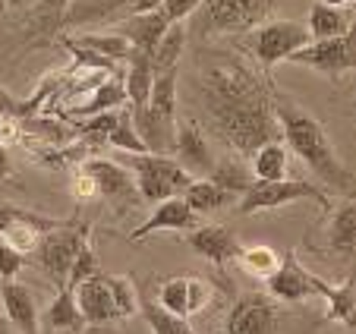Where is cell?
<instances>
[{
    "instance_id": "5",
    "label": "cell",
    "mask_w": 356,
    "mask_h": 334,
    "mask_svg": "<svg viewBox=\"0 0 356 334\" xmlns=\"http://www.w3.org/2000/svg\"><path fill=\"white\" fill-rule=\"evenodd\" d=\"M316 202L322 212H331V199L322 186L309 180H256V186L249 189L236 205V214H256V212H271V208H284L290 202Z\"/></svg>"
},
{
    "instance_id": "42",
    "label": "cell",
    "mask_w": 356,
    "mask_h": 334,
    "mask_svg": "<svg viewBox=\"0 0 356 334\" xmlns=\"http://www.w3.org/2000/svg\"><path fill=\"white\" fill-rule=\"evenodd\" d=\"M0 114H10V117H22V114H29V107L22 104V101H16L13 95L7 92V88L0 86Z\"/></svg>"
},
{
    "instance_id": "31",
    "label": "cell",
    "mask_w": 356,
    "mask_h": 334,
    "mask_svg": "<svg viewBox=\"0 0 356 334\" xmlns=\"http://www.w3.org/2000/svg\"><path fill=\"white\" fill-rule=\"evenodd\" d=\"M211 180H215L221 189H227L234 199H243L249 189L256 186V174H252V170H246L240 161H230V158L227 161H218L215 170H211Z\"/></svg>"
},
{
    "instance_id": "14",
    "label": "cell",
    "mask_w": 356,
    "mask_h": 334,
    "mask_svg": "<svg viewBox=\"0 0 356 334\" xmlns=\"http://www.w3.org/2000/svg\"><path fill=\"white\" fill-rule=\"evenodd\" d=\"M76 303H79V312H82V319H86V325H92V328L111 325V321L120 319L114 290H111V281L104 271L76 287Z\"/></svg>"
},
{
    "instance_id": "9",
    "label": "cell",
    "mask_w": 356,
    "mask_h": 334,
    "mask_svg": "<svg viewBox=\"0 0 356 334\" xmlns=\"http://www.w3.org/2000/svg\"><path fill=\"white\" fill-rule=\"evenodd\" d=\"M82 167L95 177L98 196L108 202L114 212H129V208L142 205L139 183H136L133 170H129L127 164L111 161V158H88V161H82Z\"/></svg>"
},
{
    "instance_id": "32",
    "label": "cell",
    "mask_w": 356,
    "mask_h": 334,
    "mask_svg": "<svg viewBox=\"0 0 356 334\" xmlns=\"http://www.w3.org/2000/svg\"><path fill=\"white\" fill-rule=\"evenodd\" d=\"M142 319L152 328V334H195L189 319L168 312V309L155 300H142Z\"/></svg>"
},
{
    "instance_id": "43",
    "label": "cell",
    "mask_w": 356,
    "mask_h": 334,
    "mask_svg": "<svg viewBox=\"0 0 356 334\" xmlns=\"http://www.w3.org/2000/svg\"><path fill=\"white\" fill-rule=\"evenodd\" d=\"M13 164H10V154H7V145H0V177H10Z\"/></svg>"
},
{
    "instance_id": "37",
    "label": "cell",
    "mask_w": 356,
    "mask_h": 334,
    "mask_svg": "<svg viewBox=\"0 0 356 334\" xmlns=\"http://www.w3.org/2000/svg\"><path fill=\"white\" fill-rule=\"evenodd\" d=\"M117 123H120V114H114V111H101V114H95L92 120L86 123L82 139H86L88 145H104V142H111V133L117 129Z\"/></svg>"
},
{
    "instance_id": "3",
    "label": "cell",
    "mask_w": 356,
    "mask_h": 334,
    "mask_svg": "<svg viewBox=\"0 0 356 334\" xmlns=\"http://www.w3.org/2000/svg\"><path fill=\"white\" fill-rule=\"evenodd\" d=\"M120 164H127L133 170L136 183H139L142 202H158L174 199V196H183L189 189V183L195 180L186 167L180 164L177 158H168V154H123Z\"/></svg>"
},
{
    "instance_id": "40",
    "label": "cell",
    "mask_w": 356,
    "mask_h": 334,
    "mask_svg": "<svg viewBox=\"0 0 356 334\" xmlns=\"http://www.w3.org/2000/svg\"><path fill=\"white\" fill-rule=\"evenodd\" d=\"M22 265H26V253L13 249L7 240H0V278H3V281H13L16 274L22 271Z\"/></svg>"
},
{
    "instance_id": "35",
    "label": "cell",
    "mask_w": 356,
    "mask_h": 334,
    "mask_svg": "<svg viewBox=\"0 0 356 334\" xmlns=\"http://www.w3.org/2000/svg\"><path fill=\"white\" fill-rule=\"evenodd\" d=\"M111 290H114L117 309H120V319H129V315L142 312V300L133 287V278H123V274H108Z\"/></svg>"
},
{
    "instance_id": "26",
    "label": "cell",
    "mask_w": 356,
    "mask_h": 334,
    "mask_svg": "<svg viewBox=\"0 0 356 334\" xmlns=\"http://www.w3.org/2000/svg\"><path fill=\"white\" fill-rule=\"evenodd\" d=\"M177 86H180V67L168 70L155 79V88H152V101H148V111L155 117H161L164 123L177 127Z\"/></svg>"
},
{
    "instance_id": "46",
    "label": "cell",
    "mask_w": 356,
    "mask_h": 334,
    "mask_svg": "<svg viewBox=\"0 0 356 334\" xmlns=\"http://www.w3.org/2000/svg\"><path fill=\"white\" fill-rule=\"evenodd\" d=\"M10 331H13V321L0 315V334H10Z\"/></svg>"
},
{
    "instance_id": "22",
    "label": "cell",
    "mask_w": 356,
    "mask_h": 334,
    "mask_svg": "<svg viewBox=\"0 0 356 334\" xmlns=\"http://www.w3.org/2000/svg\"><path fill=\"white\" fill-rule=\"evenodd\" d=\"M318 296L328 303L325 321H337V325H343V328H356V271L350 274L341 287H331L328 281H322Z\"/></svg>"
},
{
    "instance_id": "38",
    "label": "cell",
    "mask_w": 356,
    "mask_h": 334,
    "mask_svg": "<svg viewBox=\"0 0 356 334\" xmlns=\"http://www.w3.org/2000/svg\"><path fill=\"white\" fill-rule=\"evenodd\" d=\"M95 274H101V268H98V255H95V249L86 243V246H82V253L76 255L73 268H70V278H67V284H73V287H79L82 281H88V278H95Z\"/></svg>"
},
{
    "instance_id": "34",
    "label": "cell",
    "mask_w": 356,
    "mask_h": 334,
    "mask_svg": "<svg viewBox=\"0 0 356 334\" xmlns=\"http://www.w3.org/2000/svg\"><path fill=\"white\" fill-rule=\"evenodd\" d=\"M111 148H117V152H127V154H145L148 145L145 139L139 136V129H136L133 123V114H120V123H117V129L111 133Z\"/></svg>"
},
{
    "instance_id": "41",
    "label": "cell",
    "mask_w": 356,
    "mask_h": 334,
    "mask_svg": "<svg viewBox=\"0 0 356 334\" xmlns=\"http://www.w3.org/2000/svg\"><path fill=\"white\" fill-rule=\"evenodd\" d=\"M199 7L202 0H161V10L168 13L170 22H186L189 16H195Z\"/></svg>"
},
{
    "instance_id": "20",
    "label": "cell",
    "mask_w": 356,
    "mask_h": 334,
    "mask_svg": "<svg viewBox=\"0 0 356 334\" xmlns=\"http://www.w3.org/2000/svg\"><path fill=\"white\" fill-rule=\"evenodd\" d=\"M129 70L127 76H123V86H127V101H129V114H139V111H145L148 101H152V88H155V67H152V57H148L145 51H139V47H133V54H129Z\"/></svg>"
},
{
    "instance_id": "6",
    "label": "cell",
    "mask_w": 356,
    "mask_h": 334,
    "mask_svg": "<svg viewBox=\"0 0 356 334\" xmlns=\"http://www.w3.org/2000/svg\"><path fill=\"white\" fill-rule=\"evenodd\" d=\"M88 224H63V228L57 230H47L44 237H41L38 249H35V259H38L41 271L51 278V281L57 284V290L67 284L70 278V268H73L76 255L82 253V246L88 243Z\"/></svg>"
},
{
    "instance_id": "11",
    "label": "cell",
    "mask_w": 356,
    "mask_h": 334,
    "mask_svg": "<svg viewBox=\"0 0 356 334\" xmlns=\"http://www.w3.org/2000/svg\"><path fill=\"white\" fill-rule=\"evenodd\" d=\"M281 315L271 296L265 294H246L230 306L224 334H277Z\"/></svg>"
},
{
    "instance_id": "21",
    "label": "cell",
    "mask_w": 356,
    "mask_h": 334,
    "mask_svg": "<svg viewBox=\"0 0 356 334\" xmlns=\"http://www.w3.org/2000/svg\"><path fill=\"white\" fill-rule=\"evenodd\" d=\"M161 7V0H79V7L70 13V22H101L114 16H133Z\"/></svg>"
},
{
    "instance_id": "39",
    "label": "cell",
    "mask_w": 356,
    "mask_h": 334,
    "mask_svg": "<svg viewBox=\"0 0 356 334\" xmlns=\"http://www.w3.org/2000/svg\"><path fill=\"white\" fill-rule=\"evenodd\" d=\"M70 196H73L76 202L101 199V196H98V183H95V177L88 174V170H86L82 164H79V170L73 174V180H70Z\"/></svg>"
},
{
    "instance_id": "16",
    "label": "cell",
    "mask_w": 356,
    "mask_h": 334,
    "mask_svg": "<svg viewBox=\"0 0 356 334\" xmlns=\"http://www.w3.org/2000/svg\"><path fill=\"white\" fill-rule=\"evenodd\" d=\"M174 26V22L168 19V13H164L161 7L155 10H145V13H133V16H123V19H117L114 32L127 35L129 45L139 47V51H145L148 57L155 54L158 41L164 38V32Z\"/></svg>"
},
{
    "instance_id": "45",
    "label": "cell",
    "mask_w": 356,
    "mask_h": 334,
    "mask_svg": "<svg viewBox=\"0 0 356 334\" xmlns=\"http://www.w3.org/2000/svg\"><path fill=\"white\" fill-rule=\"evenodd\" d=\"M328 7H356V0H322Z\"/></svg>"
},
{
    "instance_id": "15",
    "label": "cell",
    "mask_w": 356,
    "mask_h": 334,
    "mask_svg": "<svg viewBox=\"0 0 356 334\" xmlns=\"http://www.w3.org/2000/svg\"><path fill=\"white\" fill-rule=\"evenodd\" d=\"M174 158L186 167L193 177H211L215 170V154L209 148V139L202 133V127L195 120H183L177 127V148H174Z\"/></svg>"
},
{
    "instance_id": "17",
    "label": "cell",
    "mask_w": 356,
    "mask_h": 334,
    "mask_svg": "<svg viewBox=\"0 0 356 334\" xmlns=\"http://www.w3.org/2000/svg\"><path fill=\"white\" fill-rule=\"evenodd\" d=\"M186 243L195 255L209 259L211 265H224V262H234L240 255V240L236 234H230L227 228H218V224H199L186 234Z\"/></svg>"
},
{
    "instance_id": "44",
    "label": "cell",
    "mask_w": 356,
    "mask_h": 334,
    "mask_svg": "<svg viewBox=\"0 0 356 334\" xmlns=\"http://www.w3.org/2000/svg\"><path fill=\"white\" fill-rule=\"evenodd\" d=\"M41 3H44V7L51 10V13H54V16H60L63 10L70 7V0H41Z\"/></svg>"
},
{
    "instance_id": "12",
    "label": "cell",
    "mask_w": 356,
    "mask_h": 334,
    "mask_svg": "<svg viewBox=\"0 0 356 334\" xmlns=\"http://www.w3.org/2000/svg\"><path fill=\"white\" fill-rule=\"evenodd\" d=\"M318 287H322V278L312 274L309 268H302L293 249L284 253L277 271L268 278L271 296L281 303H300V300H309V296H318Z\"/></svg>"
},
{
    "instance_id": "18",
    "label": "cell",
    "mask_w": 356,
    "mask_h": 334,
    "mask_svg": "<svg viewBox=\"0 0 356 334\" xmlns=\"http://www.w3.org/2000/svg\"><path fill=\"white\" fill-rule=\"evenodd\" d=\"M193 228H195V212L189 208V202L183 196H174V199L158 202L152 218L142 221L136 230H129V240H145V237L161 234V230H193Z\"/></svg>"
},
{
    "instance_id": "30",
    "label": "cell",
    "mask_w": 356,
    "mask_h": 334,
    "mask_svg": "<svg viewBox=\"0 0 356 334\" xmlns=\"http://www.w3.org/2000/svg\"><path fill=\"white\" fill-rule=\"evenodd\" d=\"M189 32L183 29V22H174V26L164 32V38L158 41L155 54H152V67H155V73H168V70H177L180 67V54H183V45H186Z\"/></svg>"
},
{
    "instance_id": "8",
    "label": "cell",
    "mask_w": 356,
    "mask_h": 334,
    "mask_svg": "<svg viewBox=\"0 0 356 334\" xmlns=\"http://www.w3.org/2000/svg\"><path fill=\"white\" fill-rule=\"evenodd\" d=\"M290 63L309 67L322 76H331V79H337V76H343V73H356V22L350 26L347 35L316 38L312 45L296 51L293 57H290Z\"/></svg>"
},
{
    "instance_id": "27",
    "label": "cell",
    "mask_w": 356,
    "mask_h": 334,
    "mask_svg": "<svg viewBox=\"0 0 356 334\" xmlns=\"http://www.w3.org/2000/svg\"><path fill=\"white\" fill-rule=\"evenodd\" d=\"M70 45L82 47L88 54H98L101 61H129V54H133V45H129L127 35L120 32H88V35H79V41H70Z\"/></svg>"
},
{
    "instance_id": "47",
    "label": "cell",
    "mask_w": 356,
    "mask_h": 334,
    "mask_svg": "<svg viewBox=\"0 0 356 334\" xmlns=\"http://www.w3.org/2000/svg\"><path fill=\"white\" fill-rule=\"evenodd\" d=\"M63 334H73V331H63Z\"/></svg>"
},
{
    "instance_id": "13",
    "label": "cell",
    "mask_w": 356,
    "mask_h": 334,
    "mask_svg": "<svg viewBox=\"0 0 356 334\" xmlns=\"http://www.w3.org/2000/svg\"><path fill=\"white\" fill-rule=\"evenodd\" d=\"M211 290L202 278H193V274H177V278H168V281L158 287V303H161L168 312L183 315V319H193L202 309L209 306Z\"/></svg>"
},
{
    "instance_id": "25",
    "label": "cell",
    "mask_w": 356,
    "mask_h": 334,
    "mask_svg": "<svg viewBox=\"0 0 356 334\" xmlns=\"http://www.w3.org/2000/svg\"><path fill=\"white\" fill-rule=\"evenodd\" d=\"M252 174L256 180H287V164H290V145L284 139H271L252 154Z\"/></svg>"
},
{
    "instance_id": "36",
    "label": "cell",
    "mask_w": 356,
    "mask_h": 334,
    "mask_svg": "<svg viewBox=\"0 0 356 334\" xmlns=\"http://www.w3.org/2000/svg\"><path fill=\"white\" fill-rule=\"evenodd\" d=\"M127 101V86L123 82H108L104 88H98V92L92 95V101L82 107H76V114H101V111H108V107L114 104H123Z\"/></svg>"
},
{
    "instance_id": "1",
    "label": "cell",
    "mask_w": 356,
    "mask_h": 334,
    "mask_svg": "<svg viewBox=\"0 0 356 334\" xmlns=\"http://www.w3.org/2000/svg\"><path fill=\"white\" fill-rule=\"evenodd\" d=\"M202 120L234 152L252 154L271 139H284L268 76L234 57H211L199 67Z\"/></svg>"
},
{
    "instance_id": "10",
    "label": "cell",
    "mask_w": 356,
    "mask_h": 334,
    "mask_svg": "<svg viewBox=\"0 0 356 334\" xmlns=\"http://www.w3.org/2000/svg\"><path fill=\"white\" fill-rule=\"evenodd\" d=\"M63 224H70V221H54V218H44L38 212L16 208V205H0V240H7L10 246L26 255L38 249L41 237L47 230H57Z\"/></svg>"
},
{
    "instance_id": "28",
    "label": "cell",
    "mask_w": 356,
    "mask_h": 334,
    "mask_svg": "<svg viewBox=\"0 0 356 334\" xmlns=\"http://www.w3.org/2000/svg\"><path fill=\"white\" fill-rule=\"evenodd\" d=\"M183 199L189 202V208H193L195 214H211V212H218V208H224L227 202H234V196L218 186L211 177H195V180L189 183V189L183 193Z\"/></svg>"
},
{
    "instance_id": "4",
    "label": "cell",
    "mask_w": 356,
    "mask_h": 334,
    "mask_svg": "<svg viewBox=\"0 0 356 334\" xmlns=\"http://www.w3.org/2000/svg\"><path fill=\"white\" fill-rule=\"evenodd\" d=\"M275 10V0H202L195 10L199 35H234L249 32L265 22Z\"/></svg>"
},
{
    "instance_id": "2",
    "label": "cell",
    "mask_w": 356,
    "mask_h": 334,
    "mask_svg": "<svg viewBox=\"0 0 356 334\" xmlns=\"http://www.w3.org/2000/svg\"><path fill=\"white\" fill-rule=\"evenodd\" d=\"M275 111L281 120L284 142L290 145V152L312 170L325 193H337L343 199H356V174L337 158V148L331 145L328 133L322 129V123L312 114H306L302 107H296L293 101H287L284 95H275Z\"/></svg>"
},
{
    "instance_id": "19",
    "label": "cell",
    "mask_w": 356,
    "mask_h": 334,
    "mask_svg": "<svg viewBox=\"0 0 356 334\" xmlns=\"http://www.w3.org/2000/svg\"><path fill=\"white\" fill-rule=\"evenodd\" d=\"M0 300H3V309H7V319L13 321V328L19 334H38L41 331L38 306H35V296L26 284L3 281L0 284Z\"/></svg>"
},
{
    "instance_id": "7",
    "label": "cell",
    "mask_w": 356,
    "mask_h": 334,
    "mask_svg": "<svg viewBox=\"0 0 356 334\" xmlns=\"http://www.w3.org/2000/svg\"><path fill=\"white\" fill-rule=\"evenodd\" d=\"M312 32L306 22H293V19H275L265 22L256 29L252 35V54L265 70H271L275 63H290L296 51H302L306 45H312Z\"/></svg>"
},
{
    "instance_id": "23",
    "label": "cell",
    "mask_w": 356,
    "mask_h": 334,
    "mask_svg": "<svg viewBox=\"0 0 356 334\" xmlns=\"http://www.w3.org/2000/svg\"><path fill=\"white\" fill-rule=\"evenodd\" d=\"M328 249L341 259H356V199H347L331 214Z\"/></svg>"
},
{
    "instance_id": "29",
    "label": "cell",
    "mask_w": 356,
    "mask_h": 334,
    "mask_svg": "<svg viewBox=\"0 0 356 334\" xmlns=\"http://www.w3.org/2000/svg\"><path fill=\"white\" fill-rule=\"evenodd\" d=\"M306 26H309L312 38H337V35H347L353 22H350V16L343 13V7H328V3L318 0L316 7L309 10Z\"/></svg>"
},
{
    "instance_id": "24",
    "label": "cell",
    "mask_w": 356,
    "mask_h": 334,
    "mask_svg": "<svg viewBox=\"0 0 356 334\" xmlns=\"http://www.w3.org/2000/svg\"><path fill=\"white\" fill-rule=\"evenodd\" d=\"M82 321L86 319H82L79 303H76V287L73 284H63V287L57 290L54 303L41 315V325L51 328V331H79Z\"/></svg>"
},
{
    "instance_id": "33",
    "label": "cell",
    "mask_w": 356,
    "mask_h": 334,
    "mask_svg": "<svg viewBox=\"0 0 356 334\" xmlns=\"http://www.w3.org/2000/svg\"><path fill=\"white\" fill-rule=\"evenodd\" d=\"M236 262H240V268L246 274L262 278V281H268L271 274L277 271V265H281V259H277V253L271 246H240Z\"/></svg>"
}]
</instances>
